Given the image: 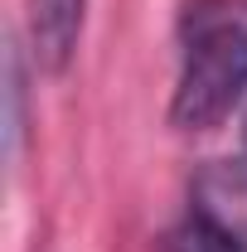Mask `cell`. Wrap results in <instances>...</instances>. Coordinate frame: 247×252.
Listing matches in <instances>:
<instances>
[{
  "label": "cell",
  "instance_id": "1",
  "mask_svg": "<svg viewBox=\"0 0 247 252\" xmlns=\"http://www.w3.org/2000/svg\"><path fill=\"white\" fill-rule=\"evenodd\" d=\"M180 78L170 122L214 131L247 97V0H189L180 10Z\"/></svg>",
  "mask_w": 247,
  "mask_h": 252
},
{
  "label": "cell",
  "instance_id": "2",
  "mask_svg": "<svg viewBox=\"0 0 247 252\" xmlns=\"http://www.w3.org/2000/svg\"><path fill=\"white\" fill-rule=\"evenodd\" d=\"M194 214L209 219L238 252H247V156L214 160L194 175Z\"/></svg>",
  "mask_w": 247,
  "mask_h": 252
},
{
  "label": "cell",
  "instance_id": "3",
  "mask_svg": "<svg viewBox=\"0 0 247 252\" xmlns=\"http://www.w3.org/2000/svg\"><path fill=\"white\" fill-rule=\"evenodd\" d=\"M83 20H88V0H30V44L44 73L54 78L68 73L83 44Z\"/></svg>",
  "mask_w": 247,
  "mask_h": 252
},
{
  "label": "cell",
  "instance_id": "4",
  "mask_svg": "<svg viewBox=\"0 0 247 252\" xmlns=\"http://www.w3.org/2000/svg\"><path fill=\"white\" fill-rule=\"evenodd\" d=\"M165 252H238V248H233L209 219H199V214L189 209V219L165 233Z\"/></svg>",
  "mask_w": 247,
  "mask_h": 252
},
{
  "label": "cell",
  "instance_id": "5",
  "mask_svg": "<svg viewBox=\"0 0 247 252\" xmlns=\"http://www.w3.org/2000/svg\"><path fill=\"white\" fill-rule=\"evenodd\" d=\"M20 97H25V63H20V54H10V160L20 156V131H25Z\"/></svg>",
  "mask_w": 247,
  "mask_h": 252
},
{
  "label": "cell",
  "instance_id": "6",
  "mask_svg": "<svg viewBox=\"0 0 247 252\" xmlns=\"http://www.w3.org/2000/svg\"><path fill=\"white\" fill-rule=\"evenodd\" d=\"M243 146H247V112H243Z\"/></svg>",
  "mask_w": 247,
  "mask_h": 252
}]
</instances>
